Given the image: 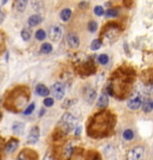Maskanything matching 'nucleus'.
I'll return each mask as SVG.
<instances>
[{"mask_svg": "<svg viewBox=\"0 0 153 160\" xmlns=\"http://www.w3.org/2000/svg\"><path fill=\"white\" fill-rule=\"evenodd\" d=\"M93 160H101V159H100V158H99V157H97V155H96L95 158H93Z\"/></svg>", "mask_w": 153, "mask_h": 160, "instance_id": "nucleus-35", "label": "nucleus"}, {"mask_svg": "<svg viewBox=\"0 0 153 160\" xmlns=\"http://www.w3.org/2000/svg\"><path fill=\"white\" fill-rule=\"evenodd\" d=\"M73 152H74V147H73V143L69 142L67 143L64 147H63V153H62V158L63 160H69L73 155Z\"/></svg>", "mask_w": 153, "mask_h": 160, "instance_id": "nucleus-13", "label": "nucleus"}, {"mask_svg": "<svg viewBox=\"0 0 153 160\" xmlns=\"http://www.w3.org/2000/svg\"><path fill=\"white\" fill-rule=\"evenodd\" d=\"M39 139V128L37 126H34L31 128V131L28 133V143L30 145H33L38 141Z\"/></svg>", "mask_w": 153, "mask_h": 160, "instance_id": "nucleus-8", "label": "nucleus"}, {"mask_svg": "<svg viewBox=\"0 0 153 160\" xmlns=\"http://www.w3.org/2000/svg\"><path fill=\"white\" fill-rule=\"evenodd\" d=\"M102 46V42L100 39H95L91 42V45H90V49L93 50V51H96V50H99L100 48Z\"/></svg>", "mask_w": 153, "mask_h": 160, "instance_id": "nucleus-22", "label": "nucleus"}, {"mask_svg": "<svg viewBox=\"0 0 153 160\" xmlns=\"http://www.w3.org/2000/svg\"><path fill=\"white\" fill-rule=\"evenodd\" d=\"M28 5V0H16V8L19 12H24Z\"/></svg>", "mask_w": 153, "mask_h": 160, "instance_id": "nucleus-18", "label": "nucleus"}, {"mask_svg": "<svg viewBox=\"0 0 153 160\" xmlns=\"http://www.w3.org/2000/svg\"><path fill=\"white\" fill-rule=\"evenodd\" d=\"M84 98L85 101L88 103H93L94 102V100H95V97H96V92H95V89H93L90 87H88V88H85L84 90Z\"/></svg>", "mask_w": 153, "mask_h": 160, "instance_id": "nucleus-11", "label": "nucleus"}, {"mask_svg": "<svg viewBox=\"0 0 153 160\" xmlns=\"http://www.w3.org/2000/svg\"><path fill=\"white\" fill-rule=\"evenodd\" d=\"M81 129H82L81 127H77V128H76V135H79V134H81Z\"/></svg>", "mask_w": 153, "mask_h": 160, "instance_id": "nucleus-34", "label": "nucleus"}, {"mask_svg": "<svg viewBox=\"0 0 153 160\" xmlns=\"http://www.w3.org/2000/svg\"><path fill=\"white\" fill-rule=\"evenodd\" d=\"M75 126H76V119L70 113H65L58 122V128L62 132L63 135L69 134L75 128Z\"/></svg>", "mask_w": 153, "mask_h": 160, "instance_id": "nucleus-3", "label": "nucleus"}, {"mask_svg": "<svg viewBox=\"0 0 153 160\" xmlns=\"http://www.w3.org/2000/svg\"><path fill=\"white\" fill-rule=\"evenodd\" d=\"M42 23V17L39 14H33L28 18V26H37Z\"/></svg>", "mask_w": 153, "mask_h": 160, "instance_id": "nucleus-15", "label": "nucleus"}, {"mask_svg": "<svg viewBox=\"0 0 153 160\" xmlns=\"http://www.w3.org/2000/svg\"><path fill=\"white\" fill-rule=\"evenodd\" d=\"M0 14H1V12H0Z\"/></svg>", "mask_w": 153, "mask_h": 160, "instance_id": "nucleus-38", "label": "nucleus"}, {"mask_svg": "<svg viewBox=\"0 0 153 160\" xmlns=\"http://www.w3.org/2000/svg\"><path fill=\"white\" fill-rule=\"evenodd\" d=\"M51 51H52V45L49 44V43L43 44L42 48H40V52H42V53H50Z\"/></svg>", "mask_w": 153, "mask_h": 160, "instance_id": "nucleus-23", "label": "nucleus"}, {"mask_svg": "<svg viewBox=\"0 0 153 160\" xmlns=\"http://www.w3.org/2000/svg\"><path fill=\"white\" fill-rule=\"evenodd\" d=\"M24 128H25V125H24L23 122H14L13 125H12V132L14 133V134H17V135H22L24 133Z\"/></svg>", "mask_w": 153, "mask_h": 160, "instance_id": "nucleus-14", "label": "nucleus"}, {"mask_svg": "<svg viewBox=\"0 0 153 160\" xmlns=\"http://www.w3.org/2000/svg\"><path fill=\"white\" fill-rule=\"evenodd\" d=\"M142 157H144V147L136 146L128 152L127 160H142Z\"/></svg>", "mask_w": 153, "mask_h": 160, "instance_id": "nucleus-5", "label": "nucleus"}, {"mask_svg": "<svg viewBox=\"0 0 153 160\" xmlns=\"http://www.w3.org/2000/svg\"><path fill=\"white\" fill-rule=\"evenodd\" d=\"M122 137H124L125 140H132L133 137H134V133H133L132 129H126V131H124V133H122Z\"/></svg>", "mask_w": 153, "mask_h": 160, "instance_id": "nucleus-24", "label": "nucleus"}, {"mask_svg": "<svg viewBox=\"0 0 153 160\" xmlns=\"http://www.w3.org/2000/svg\"><path fill=\"white\" fill-rule=\"evenodd\" d=\"M32 5H33L34 10L37 11V10H40V8H42L43 4H42V1H40V0H33V1H32Z\"/></svg>", "mask_w": 153, "mask_h": 160, "instance_id": "nucleus-30", "label": "nucleus"}, {"mask_svg": "<svg viewBox=\"0 0 153 160\" xmlns=\"http://www.w3.org/2000/svg\"><path fill=\"white\" fill-rule=\"evenodd\" d=\"M142 106V110L145 112V113H151L153 109V102L152 100H147V101H145L144 103H141Z\"/></svg>", "mask_w": 153, "mask_h": 160, "instance_id": "nucleus-19", "label": "nucleus"}, {"mask_svg": "<svg viewBox=\"0 0 153 160\" xmlns=\"http://www.w3.org/2000/svg\"><path fill=\"white\" fill-rule=\"evenodd\" d=\"M34 110V103H31L30 106H28V108L24 110V114L25 115H30V114H32V112Z\"/></svg>", "mask_w": 153, "mask_h": 160, "instance_id": "nucleus-31", "label": "nucleus"}, {"mask_svg": "<svg viewBox=\"0 0 153 160\" xmlns=\"http://www.w3.org/2000/svg\"><path fill=\"white\" fill-rule=\"evenodd\" d=\"M63 36V29L61 25H55L50 30V38L54 42H58Z\"/></svg>", "mask_w": 153, "mask_h": 160, "instance_id": "nucleus-6", "label": "nucleus"}, {"mask_svg": "<svg viewBox=\"0 0 153 160\" xmlns=\"http://www.w3.org/2000/svg\"><path fill=\"white\" fill-rule=\"evenodd\" d=\"M94 12H95V14L99 16V17H101L105 14V10H103V7L102 6H96L95 8H94Z\"/></svg>", "mask_w": 153, "mask_h": 160, "instance_id": "nucleus-29", "label": "nucleus"}, {"mask_svg": "<svg viewBox=\"0 0 153 160\" xmlns=\"http://www.w3.org/2000/svg\"><path fill=\"white\" fill-rule=\"evenodd\" d=\"M105 14L108 18H115L118 17V14H119V10L118 8H109L107 12H105Z\"/></svg>", "mask_w": 153, "mask_h": 160, "instance_id": "nucleus-21", "label": "nucleus"}, {"mask_svg": "<svg viewBox=\"0 0 153 160\" xmlns=\"http://www.w3.org/2000/svg\"><path fill=\"white\" fill-rule=\"evenodd\" d=\"M28 100V89L26 88H18L11 92V95L7 97L6 108L12 112H18L26 104Z\"/></svg>", "mask_w": 153, "mask_h": 160, "instance_id": "nucleus-2", "label": "nucleus"}, {"mask_svg": "<svg viewBox=\"0 0 153 160\" xmlns=\"http://www.w3.org/2000/svg\"><path fill=\"white\" fill-rule=\"evenodd\" d=\"M43 160H54V158H52L50 154H46L45 157H44V159H43Z\"/></svg>", "mask_w": 153, "mask_h": 160, "instance_id": "nucleus-33", "label": "nucleus"}, {"mask_svg": "<svg viewBox=\"0 0 153 160\" xmlns=\"http://www.w3.org/2000/svg\"><path fill=\"white\" fill-rule=\"evenodd\" d=\"M18 146H19V141H18L17 139H11L8 142L6 143L5 152L8 153V154H11V153H13V152L18 148Z\"/></svg>", "mask_w": 153, "mask_h": 160, "instance_id": "nucleus-12", "label": "nucleus"}, {"mask_svg": "<svg viewBox=\"0 0 153 160\" xmlns=\"http://www.w3.org/2000/svg\"><path fill=\"white\" fill-rule=\"evenodd\" d=\"M88 30H89L90 32H95V31L97 30V23L96 22H94V20L89 22V24H88Z\"/></svg>", "mask_w": 153, "mask_h": 160, "instance_id": "nucleus-28", "label": "nucleus"}, {"mask_svg": "<svg viewBox=\"0 0 153 160\" xmlns=\"http://www.w3.org/2000/svg\"><path fill=\"white\" fill-rule=\"evenodd\" d=\"M22 38H23V40H25V42L30 40V38H31V31L28 29H24L23 31H22Z\"/></svg>", "mask_w": 153, "mask_h": 160, "instance_id": "nucleus-26", "label": "nucleus"}, {"mask_svg": "<svg viewBox=\"0 0 153 160\" xmlns=\"http://www.w3.org/2000/svg\"><path fill=\"white\" fill-rule=\"evenodd\" d=\"M38 154L34 153L31 149H24L23 152H20V154L18 155L17 160H37Z\"/></svg>", "mask_w": 153, "mask_h": 160, "instance_id": "nucleus-7", "label": "nucleus"}, {"mask_svg": "<svg viewBox=\"0 0 153 160\" xmlns=\"http://www.w3.org/2000/svg\"><path fill=\"white\" fill-rule=\"evenodd\" d=\"M141 103H142L141 96L136 95V96L132 97L130 101L127 102V106H128V108L132 109V110H136V109H139L141 107Z\"/></svg>", "mask_w": 153, "mask_h": 160, "instance_id": "nucleus-9", "label": "nucleus"}, {"mask_svg": "<svg viewBox=\"0 0 153 160\" xmlns=\"http://www.w3.org/2000/svg\"><path fill=\"white\" fill-rule=\"evenodd\" d=\"M36 92L39 95V96H44L46 97L48 95H49V89L46 88L44 84H38V86L36 87Z\"/></svg>", "mask_w": 153, "mask_h": 160, "instance_id": "nucleus-17", "label": "nucleus"}, {"mask_svg": "<svg viewBox=\"0 0 153 160\" xmlns=\"http://www.w3.org/2000/svg\"><path fill=\"white\" fill-rule=\"evenodd\" d=\"M46 37V33L44 30H37V32H36V38L38 40H44Z\"/></svg>", "mask_w": 153, "mask_h": 160, "instance_id": "nucleus-27", "label": "nucleus"}, {"mask_svg": "<svg viewBox=\"0 0 153 160\" xmlns=\"http://www.w3.org/2000/svg\"><path fill=\"white\" fill-rule=\"evenodd\" d=\"M51 92L56 100H62L64 97V94H65V86L62 82H56L51 87Z\"/></svg>", "mask_w": 153, "mask_h": 160, "instance_id": "nucleus-4", "label": "nucleus"}, {"mask_svg": "<svg viewBox=\"0 0 153 160\" xmlns=\"http://www.w3.org/2000/svg\"><path fill=\"white\" fill-rule=\"evenodd\" d=\"M0 118H1V114H0Z\"/></svg>", "mask_w": 153, "mask_h": 160, "instance_id": "nucleus-37", "label": "nucleus"}, {"mask_svg": "<svg viewBox=\"0 0 153 160\" xmlns=\"http://www.w3.org/2000/svg\"><path fill=\"white\" fill-rule=\"evenodd\" d=\"M114 123L115 120L113 115L108 112H101L91 119L88 126V134L91 138H96V139L107 137L114 128Z\"/></svg>", "mask_w": 153, "mask_h": 160, "instance_id": "nucleus-1", "label": "nucleus"}, {"mask_svg": "<svg viewBox=\"0 0 153 160\" xmlns=\"http://www.w3.org/2000/svg\"><path fill=\"white\" fill-rule=\"evenodd\" d=\"M44 106L45 107H52L54 106V98L46 96V98L44 100Z\"/></svg>", "mask_w": 153, "mask_h": 160, "instance_id": "nucleus-32", "label": "nucleus"}, {"mask_svg": "<svg viewBox=\"0 0 153 160\" xmlns=\"http://www.w3.org/2000/svg\"><path fill=\"white\" fill-rule=\"evenodd\" d=\"M67 42H68L69 46L73 48V49H76L79 45V38L74 32H70V33L67 34Z\"/></svg>", "mask_w": 153, "mask_h": 160, "instance_id": "nucleus-10", "label": "nucleus"}, {"mask_svg": "<svg viewBox=\"0 0 153 160\" xmlns=\"http://www.w3.org/2000/svg\"><path fill=\"white\" fill-rule=\"evenodd\" d=\"M125 5L127 6V7H130V2H127V1H125Z\"/></svg>", "mask_w": 153, "mask_h": 160, "instance_id": "nucleus-36", "label": "nucleus"}, {"mask_svg": "<svg viewBox=\"0 0 153 160\" xmlns=\"http://www.w3.org/2000/svg\"><path fill=\"white\" fill-rule=\"evenodd\" d=\"M59 17H61V19H62L63 22H68L69 19H70V17H71V10L70 8H64L61 12Z\"/></svg>", "mask_w": 153, "mask_h": 160, "instance_id": "nucleus-20", "label": "nucleus"}, {"mask_svg": "<svg viewBox=\"0 0 153 160\" xmlns=\"http://www.w3.org/2000/svg\"><path fill=\"white\" fill-rule=\"evenodd\" d=\"M108 106V96L106 92L101 94V96L99 97V102H97V107L99 108H106Z\"/></svg>", "mask_w": 153, "mask_h": 160, "instance_id": "nucleus-16", "label": "nucleus"}, {"mask_svg": "<svg viewBox=\"0 0 153 160\" xmlns=\"http://www.w3.org/2000/svg\"><path fill=\"white\" fill-rule=\"evenodd\" d=\"M97 59H99V63L102 64V65H106V64L109 62V57H108V55H106V53H103V55H100Z\"/></svg>", "mask_w": 153, "mask_h": 160, "instance_id": "nucleus-25", "label": "nucleus"}]
</instances>
